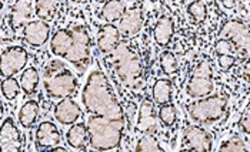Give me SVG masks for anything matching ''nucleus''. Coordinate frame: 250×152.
<instances>
[{"mask_svg": "<svg viewBox=\"0 0 250 152\" xmlns=\"http://www.w3.org/2000/svg\"><path fill=\"white\" fill-rule=\"evenodd\" d=\"M82 102L89 114V144L97 152L116 150L125 133V113L107 76L92 71L82 91Z\"/></svg>", "mask_w": 250, "mask_h": 152, "instance_id": "obj_1", "label": "nucleus"}, {"mask_svg": "<svg viewBox=\"0 0 250 152\" xmlns=\"http://www.w3.org/2000/svg\"><path fill=\"white\" fill-rule=\"evenodd\" d=\"M116 78L126 88L137 91L143 87V66L139 54L127 44L120 43L110 56Z\"/></svg>", "mask_w": 250, "mask_h": 152, "instance_id": "obj_2", "label": "nucleus"}, {"mask_svg": "<svg viewBox=\"0 0 250 152\" xmlns=\"http://www.w3.org/2000/svg\"><path fill=\"white\" fill-rule=\"evenodd\" d=\"M43 85L50 98L64 100L76 93L79 80L63 61L50 60L43 68Z\"/></svg>", "mask_w": 250, "mask_h": 152, "instance_id": "obj_3", "label": "nucleus"}, {"mask_svg": "<svg viewBox=\"0 0 250 152\" xmlns=\"http://www.w3.org/2000/svg\"><path fill=\"white\" fill-rule=\"evenodd\" d=\"M229 100L223 95H210L188 104L186 111L193 122L202 125H212L219 121L228 110Z\"/></svg>", "mask_w": 250, "mask_h": 152, "instance_id": "obj_4", "label": "nucleus"}, {"mask_svg": "<svg viewBox=\"0 0 250 152\" xmlns=\"http://www.w3.org/2000/svg\"><path fill=\"white\" fill-rule=\"evenodd\" d=\"M72 30V46L66 54L64 60L69 61L70 64H73L79 71H84L90 63L92 57V41L90 36L86 30V27L83 26H73L70 27Z\"/></svg>", "mask_w": 250, "mask_h": 152, "instance_id": "obj_5", "label": "nucleus"}, {"mask_svg": "<svg viewBox=\"0 0 250 152\" xmlns=\"http://www.w3.org/2000/svg\"><path fill=\"white\" fill-rule=\"evenodd\" d=\"M213 90H214V84H213L212 64L203 60L194 67L192 76L186 84V93L190 98L200 100V98L210 97Z\"/></svg>", "mask_w": 250, "mask_h": 152, "instance_id": "obj_6", "label": "nucleus"}, {"mask_svg": "<svg viewBox=\"0 0 250 152\" xmlns=\"http://www.w3.org/2000/svg\"><path fill=\"white\" fill-rule=\"evenodd\" d=\"M29 54L26 49L20 46L7 47L1 51V76L4 78L13 77L20 73L27 64Z\"/></svg>", "mask_w": 250, "mask_h": 152, "instance_id": "obj_7", "label": "nucleus"}, {"mask_svg": "<svg viewBox=\"0 0 250 152\" xmlns=\"http://www.w3.org/2000/svg\"><path fill=\"white\" fill-rule=\"evenodd\" d=\"M219 37L229 40L233 46L240 49L242 51L250 50V30L246 24L239 20H229L223 24Z\"/></svg>", "mask_w": 250, "mask_h": 152, "instance_id": "obj_8", "label": "nucleus"}, {"mask_svg": "<svg viewBox=\"0 0 250 152\" xmlns=\"http://www.w3.org/2000/svg\"><path fill=\"white\" fill-rule=\"evenodd\" d=\"M185 145L196 152H212L213 151V136L208 130L200 125H186L183 133Z\"/></svg>", "mask_w": 250, "mask_h": 152, "instance_id": "obj_9", "label": "nucleus"}, {"mask_svg": "<svg viewBox=\"0 0 250 152\" xmlns=\"http://www.w3.org/2000/svg\"><path fill=\"white\" fill-rule=\"evenodd\" d=\"M0 147L1 152H21L23 141L19 128L16 127L13 118H6L0 130Z\"/></svg>", "mask_w": 250, "mask_h": 152, "instance_id": "obj_10", "label": "nucleus"}, {"mask_svg": "<svg viewBox=\"0 0 250 152\" xmlns=\"http://www.w3.org/2000/svg\"><path fill=\"white\" fill-rule=\"evenodd\" d=\"M50 37V26L46 21L33 20L23 29V38L32 47H42Z\"/></svg>", "mask_w": 250, "mask_h": 152, "instance_id": "obj_11", "label": "nucleus"}, {"mask_svg": "<svg viewBox=\"0 0 250 152\" xmlns=\"http://www.w3.org/2000/svg\"><path fill=\"white\" fill-rule=\"evenodd\" d=\"M33 15H35V6L32 1H27V0L16 1L10 10L9 24L13 30H19L21 27L24 29L30 21H33L32 20Z\"/></svg>", "mask_w": 250, "mask_h": 152, "instance_id": "obj_12", "label": "nucleus"}, {"mask_svg": "<svg viewBox=\"0 0 250 152\" xmlns=\"http://www.w3.org/2000/svg\"><path fill=\"white\" fill-rule=\"evenodd\" d=\"M120 30L115 24H103L97 32V49L103 54L113 53L120 44Z\"/></svg>", "mask_w": 250, "mask_h": 152, "instance_id": "obj_13", "label": "nucleus"}, {"mask_svg": "<svg viewBox=\"0 0 250 152\" xmlns=\"http://www.w3.org/2000/svg\"><path fill=\"white\" fill-rule=\"evenodd\" d=\"M62 135L59 128L50 121L42 122L36 130V144L39 148L47 150V148H56L60 144Z\"/></svg>", "mask_w": 250, "mask_h": 152, "instance_id": "obj_14", "label": "nucleus"}, {"mask_svg": "<svg viewBox=\"0 0 250 152\" xmlns=\"http://www.w3.org/2000/svg\"><path fill=\"white\" fill-rule=\"evenodd\" d=\"M80 115H82V108L79 107L76 101L70 98L60 100L55 107V118L63 125L75 124Z\"/></svg>", "mask_w": 250, "mask_h": 152, "instance_id": "obj_15", "label": "nucleus"}, {"mask_svg": "<svg viewBox=\"0 0 250 152\" xmlns=\"http://www.w3.org/2000/svg\"><path fill=\"white\" fill-rule=\"evenodd\" d=\"M143 24H145V16H143L142 10L132 9L123 16V19L120 20V26H119L120 34L125 37L136 36L143 29Z\"/></svg>", "mask_w": 250, "mask_h": 152, "instance_id": "obj_16", "label": "nucleus"}, {"mask_svg": "<svg viewBox=\"0 0 250 152\" xmlns=\"http://www.w3.org/2000/svg\"><path fill=\"white\" fill-rule=\"evenodd\" d=\"M137 130L143 135H153L156 130V118H154L153 102L146 98L143 100L140 110H139V119H137Z\"/></svg>", "mask_w": 250, "mask_h": 152, "instance_id": "obj_17", "label": "nucleus"}, {"mask_svg": "<svg viewBox=\"0 0 250 152\" xmlns=\"http://www.w3.org/2000/svg\"><path fill=\"white\" fill-rule=\"evenodd\" d=\"M174 34V21L170 16H162L153 27V37L157 46L166 47Z\"/></svg>", "mask_w": 250, "mask_h": 152, "instance_id": "obj_18", "label": "nucleus"}, {"mask_svg": "<svg viewBox=\"0 0 250 152\" xmlns=\"http://www.w3.org/2000/svg\"><path fill=\"white\" fill-rule=\"evenodd\" d=\"M72 40H73V36H72V30L70 29H60V30H58L53 34L52 40H50L52 54L64 60L69 49H70V46H72Z\"/></svg>", "mask_w": 250, "mask_h": 152, "instance_id": "obj_19", "label": "nucleus"}, {"mask_svg": "<svg viewBox=\"0 0 250 152\" xmlns=\"http://www.w3.org/2000/svg\"><path fill=\"white\" fill-rule=\"evenodd\" d=\"M67 144L75 150H84L86 144L89 142V130L87 125L79 122L70 127V130L66 134Z\"/></svg>", "mask_w": 250, "mask_h": 152, "instance_id": "obj_20", "label": "nucleus"}, {"mask_svg": "<svg viewBox=\"0 0 250 152\" xmlns=\"http://www.w3.org/2000/svg\"><path fill=\"white\" fill-rule=\"evenodd\" d=\"M127 13V6L125 1H106L102 12H100V17L113 24L117 20L123 19V16Z\"/></svg>", "mask_w": 250, "mask_h": 152, "instance_id": "obj_21", "label": "nucleus"}, {"mask_svg": "<svg viewBox=\"0 0 250 152\" xmlns=\"http://www.w3.org/2000/svg\"><path fill=\"white\" fill-rule=\"evenodd\" d=\"M152 95L156 104L159 105H166L172 102V97H173V88H172V83L166 78L157 80L153 84L152 88Z\"/></svg>", "mask_w": 250, "mask_h": 152, "instance_id": "obj_22", "label": "nucleus"}, {"mask_svg": "<svg viewBox=\"0 0 250 152\" xmlns=\"http://www.w3.org/2000/svg\"><path fill=\"white\" fill-rule=\"evenodd\" d=\"M39 117V104L33 100H29L23 104V107L19 111V122L21 127L30 128L36 122Z\"/></svg>", "mask_w": 250, "mask_h": 152, "instance_id": "obj_23", "label": "nucleus"}, {"mask_svg": "<svg viewBox=\"0 0 250 152\" xmlns=\"http://www.w3.org/2000/svg\"><path fill=\"white\" fill-rule=\"evenodd\" d=\"M59 3L53 0H38L35 1V15L38 16L39 20L42 21H50L55 19L58 13Z\"/></svg>", "mask_w": 250, "mask_h": 152, "instance_id": "obj_24", "label": "nucleus"}, {"mask_svg": "<svg viewBox=\"0 0 250 152\" xmlns=\"http://www.w3.org/2000/svg\"><path fill=\"white\" fill-rule=\"evenodd\" d=\"M39 73L35 67H29L27 70H24L20 76V87L23 90V93L26 95H33L36 93L39 85Z\"/></svg>", "mask_w": 250, "mask_h": 152, "instance_id": "obj_25", "label": "nucleus"}, {"mask_svg": "<svg viewBox=\"0 0 250 152\" xmlns=\"http://www.w3.org/2000/svg\"><path fill=\"white\" fill-rule=\"evenodd\" d=\"M135 152H165L153 135H142L136 144Z\"/></svg>", "mask_w": 250, "mask_h": 152, "instance_id": "obj_26", "label": "nucleus"}, {"mask_svg": "<svg viewBox=\"0 0 250 152\" xmlns=\"http://www.w3.org/2000/svg\"><path fill=\"white\" fill-rule=\"evenodd\" d=\"M160 68L166 76H174L179 71V61L172 51H163L160 54Z\"/></svg>", "mask_w": 250, "mask_h": 152, "instance_id": "obj_27", "label": "nucleus"}, {"mask_svg": "<svg viewBox=\"0 0 250 152\" xmlns=\"http://www.w3.org/2000/svg\"><path fill=\"white\" fill-rule=\"evenodd\" d=\"M159 119H160V122L165 127H173L174 124H176V121H177V111H176V107L172 102L160 107V110H159Z\"/></svg>", "mask_w": 250, "mask_h": 152, "instance_id": "obj_28", "label": "nucleus"}, {"mask_svg": "<svg viewBox=\"0 0 250 152\" xmlns=\"http://www.w3.org/2000/svg\"><path fill=\"white\" fill-rule=\"evenodd\" d=\"M20 81H18L13 77H7L1 81V93L6 100H13L20 93Z\"/></svg>", "mask_w": 250, "mask_h": 152, "instance_id": "obj_29", "label": "nucleus"}, {"mask_svg": "<svg viewBox=\"0 0 250 152\" xmlns=\"http://www.w3.org/2000/svg\"><path fill=\"white\" fill-rule=\"evenodd\" d=\"M188 13L196 23H202L208 17V6L205 1H192L188 6Z\"/></svg>", "mask_w": 250, "mask_h": 152, "instance_id": "obj_30", "label": "nucleus"}, {"mask_svg": "<svg viewBox=\"0 0 250 152\" xmlns=\"http://www.w3.org/2000/svg\"><path fill=\"white\" fill-rule=\"evenodd\" d=\"M219 152H249L240 138H230L220 145Z\"/></svg>", "mask_w": 250, "mask_h": 152, "instance_id": "obj_31", "label": "nucleus"}, {"mask_svg": "<svg viewBox=\"0 0 250 152\" xmlns=\"http://www.w3.org/2000/svg\"><path fill=\"white\" fill-rule=\"evenodd\" d=\"M214 50H216V53L219 56H231V53L234 50V46L226 38H219L216 41V44H214Z\"/></svg>", "mask_w": 250, "mask_h": 152, "instance_id": "obj_32", "label": "nucleus"}, {"mask_svg": "<svg viewBox=\"0 0 250 152\" xmlns=\"http://www.w3.org/2000/svg\"><path fill=\"white\" fill-rule=\"evenodd\" d=\"M217 63H219V67H220L222 70L228 71V70H230L231 67L234 66L236 58L233 57V56H219Z\"/></svg>", "mask_w": 250, "mask_h": 152, "instance_id": "obj_33", "label": "nucleus"}, {"mask_svg": "<svg viewBox=\"0 0 250 152\" xmlns=\"http://www.w3.org/2000/svg\"><path fill=\"white\" fill-rule=\"evenodd\" d=\"M240 128H242L243 133L250 134V114L245 115V117L240 119Z\"/></svg>", "mask_w": 250, "mask_h": 152, "instance_id": "obj_34", "label": "nucleus"}, {"mask_svg": "<svg viewBox=\"0 0 250 152\" xmlns=\"http://www.w3.org/2000/svg\"><path fill=\"white\" fill-rule=\"evenodd\" d=\"M243 74L246 77V80L250 81V58L246 61V64H245V68H243Z\"/></svg>", "mask_w": 250, "mask_h": 152, "instance_id": "obj_35", "label": "nucleus"}, {"mask_svg": "<svg viewBox=\"0 0 250 152\" xmlns=\"http://www.w3.org/2000/svg\"><path fill=\"white\" fill-rule=\"evenodd\" d=\"M236 4H237L236 1H222V6L226 7V9H231V7H234Z\"/></svg>", "mask_w": 250, "mask_h": 152, "instance_id": "obj_36", "label": "nucleus"}, {"mask_svg": "<svg viewBox=\"0 0 250 152\" xmlns=\"http://www.w3.org/2000/svg\"><path fill=\"white\" fill-rule=\"evenodd\" d=\"M49 152H69L66 148H62V147H56V148H52Z\"/></svg>", "mask_w": 250, "mask_h": 152, "instance_id": "obj_37", "label": "nucleus"}, {"mask_svg": "<svg viewBox=\"0 0 250 152\" xmlns=\"http://www.w3.org/2000/svg\"><path fill=\"white\" fill-rule=\"evenodd\" d=\"M180 152H196V151H193V150H190V148H188V150H183V151H180Z\"/></svg>", "mask_w": 250, "mask_h": 152, "instance_id": "obj_38", "label": "nucleus"}]
</instances>
